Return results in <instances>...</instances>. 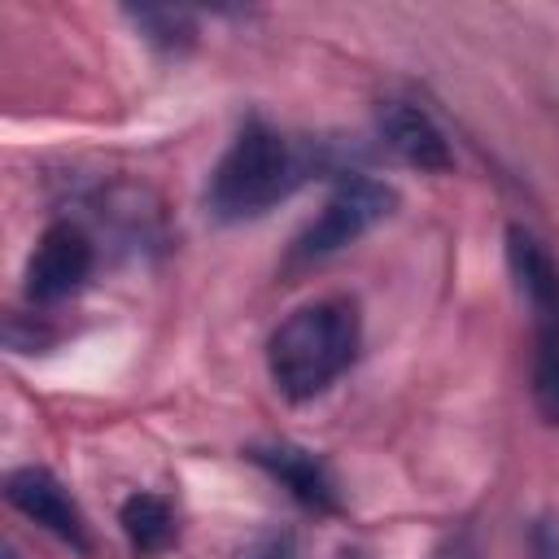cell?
<instances>
[{
    "label": "cell",
    "instance_id": "obj_1",
    "mask_svg": "<svg viewBox=\"0 0 559 559\" xmlns=\"http://www.w3.org/2000/svg\"><path fill=\"white\" fill-rule=\"evenodd\" d=\"M358 310L345 297H323L301 310H293L266 341V371L271 384L288 402H310L319 397L349 362L358 358Z\"/></svg>",
    "mask_w": 559,
    "mask_h": 559
},
{
    "label": "cell",
    "instance_id": "obj_2",
    "mask_svg": "<svg viewBox=\"0 0 559 559\" xmlns=\"http://www.w3.org/2000/svg\"><path fill=\"white\" fill-rule=\"evenodd\" d=\"M306 170H310V153L301 144H293L288 135L262 122H249L214 166L205 205L223 223L258 218L275 201H284L306 179Z\"/></svg>",
    "mask_w": 559,
    "mask_h": 559
},
{
    "label": "cell",
    "instance_id": "obj_3",
    "mask_svg": "<svg viewBox=\"0 0 559 559\" xmlns=\"http://www.w3.org/2000/svg\"><path fill=\"white\" fill-rule=\"evenodd\" d=\"M393 201H397L393 188L380 183V179H367V175L345 179V183L323 201V210L310 218V227L297 236L293 258H328V253L354 245L358 236H367V231L393 210Z\"/></svg>",
    "mask_w": 559,
    "mask_h": 559
},
{
    "label": "cell",
    "instance_id": "obj_4",
    "mask_svg": "<svg viewBox=\"0 0 559 559\" xmlns=\"http://www.w3.org/2000/svg\"><path fill=\"white\" fill-rule=\"evenodd\" d=\"M96 266V249L92 240L74 227V223H52L31 262H26V297L39 301V306H52V301H66L70 293L83 288V280L92 275Z\"/></svg>",
    "mask_w": 559,
    "mask_h": 559
},
{
    "label": "cell",
    "instance_id": "obj_5",
    "mask_svg": "<svg viewBox=\"0 0 559 559\" xmlns=\"http://www.w3.org/2000/svg\"><path fill=\"white\" fill-rule=\"evenodd\" d=\"M4 498H9L26 520H35V524L48 528L52 537H61L66 546H74V550H87V546H92V542H87V520H83V511L74 507V498L61 489V480H57L52 472H44V467H17V472H9Z\"/></svg>",
    "mask_w": 559,
    "mask_h": 559
},
{
    "label": "cell",
    "instance_id": "obj_6",
    "mask_svg": "<svg viewBox=\"0 0 559 559\" xmlns=\"http://www.w3.org/2000/svg\"><path fill=\"white\" fill-rule=\"evenodd\" d=\"M507 266L533 310L537 336H559V266L546 245L524 227H507Z\"/></svg>",
    "mask_w": 559,
    "mask_h": 559
},
{
    "label": "cell",
    "instance_id": "obj_7",
    "mask_svg": "<svg viewBox=\"0 0 559 559\" xmlns=\"http://www.w3.org/2000/svg\"><path fill=\"white\" fill-rule=\"evenodd\" d=\"M380 135H384V144H389L406 166H415V170L441 175V170L454 166V153H450L441 127H437L419 105H406V100L384 105V109H380Z\"/></svg>",
    "mask_w": 559,
    "mask_h": 559
},
{
    "label": "cell",
    "instance_id": "obj_8",
    "mask_svg": "<svg viewBox=\"0 0 559 559\" xmlns=\"http://www.w3.org/2000/svg\"><path fill=\"white\" fill-rule=\"evenodd\" d=\"M249 459L258 467H266L301 507H314V511H336V485L328 476V467L297 450V445H266V450H249Z\"/></svg>",
    "mask_w": 559,
    "mask_h": 559
},
{
    "label": "cell",
    "instance_id": "obj_9",
    "mask_svg": "<svg viewBox=\"0 0 559 559\" xmlns=\"http://www.w3.org/2000/svg\"><path fill=\"white\" fill-rule=\"evenodd\" d=\"M118 524H122L131 550H140V555L166 550V546L175 542V528H179L170 502L157 498V493H131V498L122 502V511H118Z\"/></svg>",
    "mask_w": 559,
    "mask_h": 559
},
{
    "label": "cell",
    "instance_id": "obj_10",
    "mask_svg": "<svg viewBox=\"0 0 559 559\" xmlns=\"http://www.w3.org/2000/svg\"><path fill=\"white\" fill-rule=\"evenodd\" d=\"M533 402L546 424H559V336H537L533 358Z\"/></svg>",
    "mask_w": 559,
    "mask_h": 559
},
{
    "label": "cell",
    "instance_id": "obj_11",
    "mask_svg": "<svg viewBox=\"0 0 559 559\" xmlns=\"http://www.w3.org/2000/svg\"><path fill=\"white\" fill-rule=\"evenodd\" d=\"M131 17H135V26L148 31V39L162 44V48H179V44L192 39V17H188L183 9H135Z\"/></svg>",
    "mask_w": 559,
    "mask_h": 559
},
{
    "label": "cell",
    "instance_id": "obj_12",
    "mask_svg": "<svg viewBox=\"0 0 559 559\" xmlns=\"http://www.w3.org/2000/svg\"><path fill=\"white\" fill-rule=\"evenodd\" d=\"M258 559H293V546H288V542H275V546H266Z\"/></svg>",
    "mask_w": 559,
    "mask_h": 559
}]
</instances>
